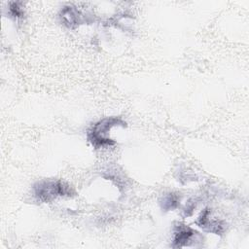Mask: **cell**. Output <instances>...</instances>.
Returning <instances> with one entry per match:
<instances>
[{"mask_svg":"<svg viewBox=\"0 0 249 249\" xmlns=\"http://www.w3.org/2000/svg\"><path fill=\"white\" fill-rule=\"evenodd\" d=\"M118 124H121L124 125L125 124L123 121L117 118H106L99 121L98 123L94 124V125L89 130V133H88L89 140L96 148L113 145L115 142L112 141V139H110L107 136V132L111 129V127L118 125Z\"/></svg>","mask_w":249,"mask_h":249,"instance_id":"1","label":"cell"},{"mask_svg":"<svg viewBox=\"0 0 249 249\" xmlns=\"http://www.w3.org/2000/svg\"><path fill=\"white\" fill-rule=\"evenodd\" d=\"M35 196L42 201H50L57 196H71L68 185L61 181H43L34 187Z\"/></svg>","mask_w":249,"mask_h":249,"instance_id":"2","label":"cell"},{"mask_svg":"<svg viewBox=\"0 0 249 249\" xmlns=\"http://www.w3.org/2000/svg\"><path fill=\"white\" fill-rule=\"evenodd\" d=\"M197 224L199 225V227H201L205 231L214 232L216 234L223 232L224 230H225L224 225L222 224V222L209 218V211L208 210H205L200 215V217L198 218Z\"/></svg>","mask_w":249,"mask_h":249,"instance_id":"3","label":"cell"},{"mask_svg":"<svg viewBox=\"0 0 249 249\" xmlns=\"http://www.w3.org/2000/svg\"><path fill=\"white\" fill-rule=\"evenodd\" d=\"M196 233V232L193 229H191L187 226H184V225L179 226L177 231L175 232L173 246L183 247V246L188 245L189 242L192 241V239Z\"/></svg>","mask_w":249,"mask_h":249,"instance_id":"4","label":"cell"},{"mask_svg":"<svg viewBox=\"0 0 249 249\" xmlns=\"http://www.w3.org/2000/svg\"><path fill=\"white\" fill-rule=\"evenodd\" d=\"M178 203V197L175 195H168L163 199V205L162 207L164 209H173L176 207Z\"/></svg>","mask_w":249,"mask_h":249,"instance_id":"5","label":"cell"}]
</instances>
